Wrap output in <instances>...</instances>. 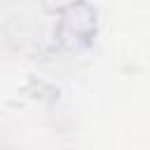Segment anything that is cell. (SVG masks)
<instances>
[{
	"label": "cell",
	"mask_w": 150,
	"mask_h": 150,
	"mask_svg": "<svg viewBox=\"0 0 150 150\" xmlns=\"http://www.w3.org/2000/svg\"><path fill=\"white\" fill-rule=\"evenodd\" d=\"M98 26V12L94 5L87 0H75L66 5L59 12V23H56V42L61 47L75 49L84 47L94 40Z\"/></svg>",
	"instance_id": "obj_1"
}]
</instances>
